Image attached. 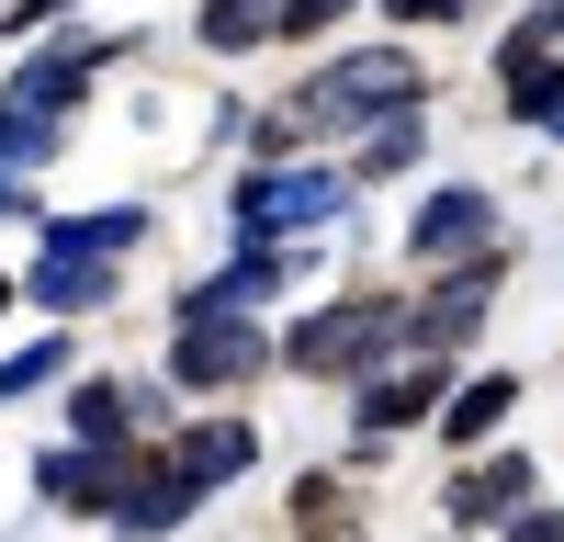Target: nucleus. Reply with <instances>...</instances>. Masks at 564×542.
<instances>
[{
  "label": "nucleus",
  "instance_id": "cd10ccee",
  "mask_svg": "<svg viewBox=\"0 0 564 542\" xmlns=\"http://www.w3.org/2000/svg\"><path fill=\"white\" fill-rule=\"evenodd\" d=\"M0 215H23V181H12V170H0Z\"/></svg>",
  "mask_w": 564,
  "mask_h": 542
},
{
  "label": "nucleus",
  "instance_id": "5701e85b",
  "mask_svg": "<svg viewBox=\"0 0 564 542\" xmlns=\"http://www.w3.org/2000/svg\"><path fill=\"white\" fill-rule=\"evenodd\" d=\"M350 0H271V34H316V23H339Z\"/></svg>",
  "mask_w": 564,
  "mask_h": 542
},
{
  "label": "nucleus",
  "instance_id": "393cba45",
  "mask_svg": "<svg viewBox=\"0 0 564 542\" xmlns=\"http://www.w3.org/2000/svg\"><path fill=\"white\" fill-rule=\"evenodd\" d=\"M508 542H564V520H542V509H531V520H520V531H508Z\"/></svg>",
  "mask_w": 564,
  "mask_h": 542
},
{
  "label": "nucleus",
  "instance_id": "9b49d317",
  "mask_svg": "<svg viewBox=\"0 0 564 542\" xmlns=\"http://www.w3.org/2000/svg\"><path fill=\"white\" fill-rule=\"evenodd\" d=\"M260 464V430L249 419H204L193 441H181V475H193V486H226V475H249Z\"/></svg>",
  "mask_w": 564,
  "mask_h": 542
},
{
  "label": "nucleus",
  "instance_id": "6ab92c4d",
  "mask_svg": "<svg viewBox=\"0 0 564 542\" xmlns=\"http://www.w3.org/2000/svg\"><path fill=\"white\" fill-rule=\"evenodd\" d=\"M34 159H57V124L23 113V102H0V170H34Z\"/></svg>",
  "mask_w": 564,
  "mask_h": 542
},
{
  "label": "nucleus",
  "instance_id": "2eb2a0df",
  "mask_svg": "<svg viewBox=\"0 0 564 542\" xmlns=\"http://www.w3.org/2000/svg\"><path fill=\"white\" fill-rule=\"evenodd\" d=\"M520 497H531V464H520V452H508V464H475V475L452 486V520H508V509H520Z\"/></svg>",
  "mask_w": 564,
  "mask_h": 542
},
{
  "label": "nucleus",
  "instance_id": "c85d7f7f",
  "mask_svg": "<svg viewBox=\"0 0 564 542\" xmlns=\"http://www.w3.org/2000/svg\"><path fill=\"white\" fill-rule=\"evenodd\" d=\"M0 305H12V283H0Z\"/></svg>",
  "mask_w": 564,
  "mask_h": 542
},
{
  "label": "nucleus",
  "instance_id": "412c9836",
  "mask_svg": "<svg viewBox=\"0 0 564 542\" xmlns=\"http://www.w3.org/2000/svg\"><path fill=\"white\" fill-rule=\"evenodd\" d=\"M57 373H68V339H34V350L0 361V395H34V384H57Z\"/></svg>",
  "mask_w": 564,
  "mask_h": 542
},
{
  "label": "nucleus",
  "instance_id": "4468645a",
  "mask_svg": "<svg viewBox=\"0 0 564 542\" xmlns=\"http://www.w3.org/2000/svg\"><path fill=\"white\" fill-rule=\"evenodd\" d=\"M34 486L45 497H68V509H102V497H113V452H45V464H34Z\"/></svg>",
  "mask_w": 564,
  "mask_h": 542
},
{
  "label": "nucleus",
  "instance_id": "f257e3e1",
  "mask_svg": "<svg viewBox=\"0 0 564 542\" xmlns=\"http://www.w3.org/2000/svg\"><path fill=\"white\" fill-rule=\"evenodd\" d=\"M339 204H350V181L339 170H260V181H238L226 193V215H238V238L249 249H282V238H305V226H339Z\"/></svg>",
  "mask_w": 564,
  "mask_h": 542
},
{
  "label": "nucleus",
  "instance_id": "f8f14e48",
  "mask_svg": "<svg viewBox=\"0 0 564 542\" xmlns=\"http://www.w3.org/2000/svg\"><path fill=\"white\" fill-rule=\"evenodd\" d=\"M193 497H204V486H193V475H181V464H159V475H135V486H124V497H113V520H124V531H135V542H148V531H170V520H181V509H193Z\"/></svg>",
  "mask_w": 564,
  "mask_h": 542
},
{
  "label": "nucleus",
  "instance_id": "20e7f679",
  "mask_svg": "<svg viewBox=\"0 0 564 542\" xmlns=\"http://www.w3.org/2000/svg\"><path fill=\"white\" fill-rule=\"evenodd\" d=\"M260 361H271V339L249 328V316H181V350H170V373H181V384H204V395H215V384H249Z\"/></svg>",
  "mask_w": 564,
  "mask_h": 542
},
{
  "label": "nucleus",
  "instance_id": "7ed1b4c3",
  "mask_svg": "<svg viewBox=\"0 0 564 542\" xmlns=\"http://www.w3.org/2000/svg\"><path fill=\"white\" fill-rule=\"evenodd\" d=\"M395 339H406V305L372 294V305H316L282 361H294V373H361V361H372V350H395Z\"/></svg>",
  "mask_w": 564,
  "mask_h": 542
},
{
  "label": "nucleus",
  "instance_id": "b1692460",
  "mask_svg": "<svg viewBox=\"0 0 564 542\" xmlns=\"http://www.w3.org/2000/svg\"><path fill=\"white\" fill-rule=\"evenodd\" d=\"M395 23H463V0H384Z\"/></svg>",
  "mask_w": 564,
  "mask_h": 542
},
{
  "label": "nucleus",
  "instance_id": "1a4fd4ad",
  "mask_svg": "<svg viewBox=\"0 0 564 542\" xmlns=\"http://www.w3.org/2000/svg\"><path fill=\"white\" fill-rule=\"evenodd\" d=\"M135 238H148V204H113V215H57V226H45V249H57V260H124Z\"/></svg>",
  "mask_w": 564,
  "mask_h": 542
},
{
  "label": "nucleus",
  "instance_id": "4be33fe9",
  "mask_svg": "<svg viewBox=\"0 0 564 542\" xmlns=\"http://www.w3.org/2000/svg\"><path fill=\"white\" fill-rule=\"evenodd\" d=\"M271 34V0H215L204 12V45H260Z\"/></svg>",
  "mask_w": 564,
  "mask_h": 542
},
{
  "label": "nucleus",
  "instance_id": "f03ea898",
  "mask_svg": "<svg viewBox=\"0 0 564 542\" xmlns=\"http://www.w3.org/2000/svg\"><path fill=\"white\" fill-rule=\"evenodd\" d=\"M417 102V68L395 57V45H361V57H327V79H305V124L339 136V124H384Z\"/></svg>",
  "mask_w": 564,
  "mask_h": 542
},
{
  "label": "nucleus",
  "instance_id": "f3484780",
  "mask_svg": "<svg viewBox=\"0 0 564 542\" xmlns=\"http://www.w3.org/2000/svg\"><path fill=\"white\" fill-rule=\"evenodd\" d=\"M508 395H520V384H508V373H486V384H463V395L441 406V430H452V441H486V430L508 419Z\"/></svg>",
  "mask_w": 564,
  "mask_h": 542
},
{
  "label": "nucleus",
  "instance_id": "aec40b11",
  "mask_svg": "<svg viewBox=\"0 0 564 542\" xmlns=\"http://www.w3.org/2000/svg\"><path fill=\"white\" fill-rule=\"evenodd\" d=\"M417 148H430V124H417V102H406V113H384V124H372V159H361V170H372V181H395Z\"/></svg>",
  "mask_w": 564,
  "mask_h": 542
},
{
  "label": "nucleus",
  "instance_id": "39448f33",
  "mask_svg": "<svg viewBox=\"0 0 564 542\" xmlns=\"http://www.w3.org/2000/svg\"><path fill=\"white\" fill-rule=\"evenodd\" d=\"M486 226H497V204L475 193V181H452V193H430V204H417L406 249H417V260H475V249H486Z\"/></svg>",
  "mask_w": 564,
  "mask_h": 542
},
{
  "label": "nucleus",
  "instance_id": "0eeeda50",
  "mask_svg": "<svg viewBox=\"0 0 564 542\" xmlns=\"http://www.w3.org/2000/svg\"><path fill=\"white\" fill-rule=\"evenodd\" d=\"M497 79H508V113H531L542 136H564V68L542 57V34H531V23L508 34V57H497Z\"/></svg>",
  "mask_w": 564,
  "mask_h": 542
},
{
  "label": "nucleus",
  "instance_id": "bb28decb",
  "mask_svg": "<svg viewBox=\"0 0 564 542\" xmlns=\"http://www.w3.org/2000/svg\"><path fill=\"white\" fill-rule=\"evenodd\" d=\"M531 34H542V45H564V0H553V12H542V23H531Z\"/></svg>",
  "mask_w": 564,
  "mask_h": 542
},
{
  "label": "nucleus",
  "instance_id": "dca6fc26",
  "mask_svg": "<svg viewBox=\"0 0 564 542\" xmlns=\"http://www.w3.org/2000/svg\"><path fill=\"white\" fill-rule=\"evenodd\" d=\"M430 406H441V361H417V373L361 395V430H406V419H430Z\"/></svg>",
  "mask_w": 564,
  "mask_h": 542
},
{
  "label": "nucleus",
  "instance_id": "6e6552de",
  "mask_svg": "<svg viewBox=\"0 0 564 542\" xmlns=\"http://www.w3.org/2000/svg\"><path fill=\"white\" fill-rule=\"evenodd\" d=\"M102 57H113V45H57V57H34V68L12 79V102H23V113H45V124H57V113L79 102V79L102 68Z\"/></svg>",
  "mask_w": 564,
  "mask_h": 542
},
{
  "label": "nucleus",
  "instance_id": "ddd939ff",
  "mask_svg": "<svg viewBox=\"0 0 564 542\" xmlns=\"http://www.w3.org/2000/svg\"><path fill=\"white\" fill-rule=\"evenodd\" d=\"M23 294H34L45 316H68V305H102V294H113V271H102V260H57V249H45V260L23 271Z\"/></svg>",
  "mask_w": 564,
  "mask_h": 542
},
{
  "label": "nucleus",
  "instance_id": "9d476101",
  "mask_svg": "<svg viewBox=\"0 0 564 542\" xmlns=\"http://www.w3.org/2000/svg\"><path fill=\"white\" fill-rule=\"evenodd\" d=\"M497 271H508V260H475V271H452V283L430 294V316H417V350H441V339H463V328H475V316H486V294H497Z\"/></svg>",
  "mask_w": 564,
  "mask_h": 542
},
{
  "label": "nucleus",
  "instance_id": "423d86ee",
  "mask_svg": "<svg viewBox=\"0 0 564 542\" xmlns=\"http://www.w3.org/2000/svg\"><path fill=\"white\" fill-rule=\"evenodd\" d=\"M294 271H305V260H282V249H238V260L215 271V283H193V294H181V316H249L260 294H282V283H294Z\"/></svg>",
  "mask_w": 564,
  "mask_h": 542
},
{
  "label": "nucleus",
  "instance_id": "a211bd4d",
  "mask_svg": "<svg viewBox=\"0 0 564 542\" xmlns=\"http://www.w3.org/2000/svg\"><path fill=\"white\" fill-rule=\"evenodd\" d=\"M68 419H79V441H90V452H113V441H124V419H135V395H124V384H79Z\"/></svg>",
  "mask_w": 564,
  "mask_h": 542
},
{
  "label": "nucleus",
  "instance_id": "a878e982",
  "mask_svg": "<svg viewBox=\"0 0 564 542\" xmlns=\"http://www.w3.org/2000/svg\"><path fill=\"white\" fill-rule=\"evenodd\" d=\"M45 12H68V0H12V23H45Z\"/></svg>",
  "mask_w": 564,
  "mask_h": 542
}]
</instances>
